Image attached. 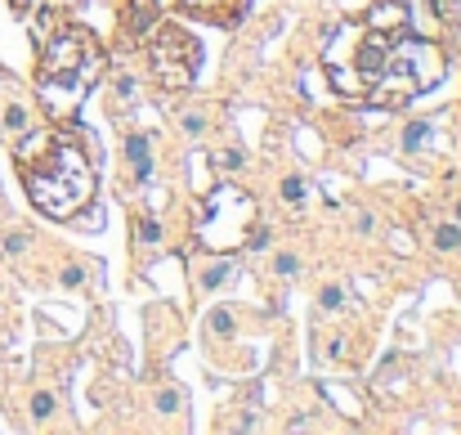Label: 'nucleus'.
Here are the masks:
<instances>
[{
  "mask_svg": "<svg viewBox=\"0 0 461 435\" xmlns=\"http://www.w3.org/2000/svg\"><path fill=\"white\" fill-rule=\"evenodd\" d=\"M273 270H278V274H283V279H291V274H296V270H300V260H296V256H291V251H278V256H273Z\"/></svg>",
  "mask_w": 461,
  "mask_h": 435,
  "instance_id": "dca6fc26",
  "label": "nucleus"
},
{
  "mask_svg": "<svg viewBox=\"0 0 461 435\" xmlns=\"http://www.w3.org/2000/svg\"><path fill=\"white\" fill-rule=\"evenodd\" d=\"M426 135H430V122H412V126L403 130V149H408V153H417L421 144H426Z\"/></svg>",
  "mask_w": 461,
  "mask_h": 435,
  "instance_id": "f8f14e48",
  "label": "nucleus"
},
{
  "mask_svg": "<svg viewBox=\"0 0 461 435\" xmlns=\"http://www.w3.org/2000/svg\"><path fill=\"white\" fill-rule=\"evenodd\" d=\"M157 18H162L157 0H126V5H121V41L126 45L143 41V36L157 27Z\"/></svg>",
  "mask_w": 461,
  "mask_h": 435,
  "instance_id": "0eeeda50",
  "label": "nucleus"
},
{
  "mask_svg": "<svg viewBox=\"0 0 461 435\" xmlns=\"http://www.w3.org/2000/svg\"><path fill=\"white\" fill-rule=\"evenodd\" d=\"M211 332H220V336L233 332V319H228V310H215V314H211Z\"/></svg>",
  "mask_w": 461,
  "mask_h": 435,
  "instance_id": "a211bd4d",
  "label": "nucleus"
},
{
  "mask_svg": "<svg viewBox=\"0 0 461 435\" xmlns=\"http://www.w3.org/2000/svg\"><path fill=\"white\" fill-rule=\"evenodd\" d=\"M220 166H224V171H238V166H242V153H224Z\"/></svg>",
  "mask_w": 461,
  "mask_h": 435,
  "instance_id": "4be33fe9",
  "label": "nucleus"
},
{
  "mask_svg": "<svg viewBox=\"0 0 461 435\" xmlns=\"http://www.w3.org/2000/svg\"><path fill=\"white\" fill-rule=\"evenodd\" d=\"M139 243H143V247L162 243V225H157L152 215H139Z\"/></svg>",
  "mask_w": 461,
  "mask_h": 435,
  "instance_id": "4468645a",
  "label": "nucleus"
},
{
  "mask_svg": "<svg viewBox=\"0 0 461 435\" xmlns=\"http://www.w3.org/2000/svg\"><path fill=\"white\" fill-rule=\"evenodd\" d=\"M50 413H54V395H45V391H41V395L32 400V417H36V422H45Z\"/></svg>",
  "mask_w": 461,
  "mask_h": 435,
  "instance_id": "2eb2a0df",
  "label": "nucleus"
},
{
  "mask_svg": "<svg viewBox=\"0 0 461 435\" xmlns=\"http://www.w3.org/2000/svg\"><path fill=\"white\" fill-rule=\"evenodd\" d=\"M256 225V202H251V193L242 189H215L211 198H206L202 207V220H197V238L206 251H233L242 238H247V229Z\"/></svg>",
  "mask_w": 461,
  "mask_h": 435,
  "instance_id": "39448f33",
  "label": "nucleus"
},
{
  "mask_svg": "<svg viewBox=\"0 0 461 435\" xmlns=\"http://www.w3.org/2000/svg\"><path fill=\"white\" fill-rule=\"evenodd\" d=\"M9 9H14V14H27V9H32V0H9Z\"/></svg>",
  "mask_w": 461,
  "mask_h": 435,
  "instance_id": "5701e85b",
  "label": "nucleus"
},
{
  "mask_svg": "<svg viewBox=\"0 0 461 435\" xmlns=\"http://www.w3.org/2000/svg\"><path fill=\"white\" fill-rule=\"evenodd\" d=\"M126 166H130V179L143 184V179H152V139L135 130V135H126Z\"/></svg>",
  "mask_w": 461,
  "mask_h": 435,
  "instance_id": "6e6552de",
  "label": "nucleus"
},
{
  "mask_svg": "<svg viewBox=\"0 0 461 435\" xmlns=\"http://www.w3.org/2000/svg\"><path fill=\"white\" fill-rule=\"evenodd\" d=\"M228 274H233V265H228V260H215V265H206V270H197V287H202V292H211V287L228 283Z\"/></svg>",
  "mask_w": 461,
  "mask_h": 435,
  "instance_id": "9d476101",
  "label": "nucleus"
},
{
  "mask_svg": "<svg viewBox=\"0 0 461 435\" xmlns=\"http://www.w3.org/2000/svg\"><path fill=\"white\" fill-rule=\"evenodd\" d=\"M103 68H108V54L90 27L54 23V32L41 36V72H36V90H41L45 113L58 126H67L81 113L86 94L99 86Z\"/></svg>",
  "mask_w": 461,
  "mask_h": 435,
  "instance_id": "f03ea898",
  "label": "nucleus"
},
{
  "mask_svg": "<svg viewBox=\"0 0 461 435\" xmlns=\"http://www.w3.org/2000/svg\"><path fill=\"white\" fill-rule=\"evenodd\" d=\"M179 5H184V14L206 18V23H215V27H238V23L247 18L251 0H179Z\"/></svg>",
  "mask_w": 461,
  "mask_h": 435,
  "instance_id": "423d86ee",
  "label": "nucleus"
},
{
  "mask_svg": "<svg viewBox=\"0 0 461 435\" xmlns=\"http://www.w3.org/2000/svg\"><path fill=\"white\" fill-rule=\"evenodd\" d=\"M22 247H27V238H22V234H9V238H5V251H9V256H18Z\"/></svg>",
  "mask_w": 461,
  "mask_h": 435,
  "instance_id": "aec40b11",
  "label": "nucleus"
},
{
  "mask_svg": "<svg viewBox=\"0 0 461 435\" xmlns=\"http://www.w3.org/2000/svg\"><path fill=\"white\" fill-rule=\"evenodd\" d=\"M457 220H461V202H457Z\"/></svg>",
  "mask_w": 461,
  "mask_h": 435,
  "instance_id": "b1692460",
  "label": "nucleus"
},
{
  "mask_svg": "<svg viewBox=\"0 0 461 435\" xmlns=\"http://www.w3.org/2000/svg\"><path fill=\"white\" fill-rule=\"evenodd\" d=\"M179 404H184V400H179V395L175 391H166V395H157V408H162V413H175V408Z\"/></svg>",
  "mask_w": 461,
  "mask_h": 435,
  "instance_id": "6ab92c4d",
  "label": "nucleus"
},
{
  "mask_svg": "<svg viewBox=\"0 0 461 435\" xmlns=\"http://www.w3.org/2000/svg\"><path fill=\"white\" fill-rule=\"evenodd\" d=\"M18 179L32 207L50 220H72L94 202V166L67 130H27L18 149Z\"/></svg>",
  "mask_w": 461,
  "mask_h": 435,
  "instance_id": "f257e3e1",
  "label": "nucleus"
},
{
  "mask_svg": "<svg viewBox=\"0 0 461 435\" xmlns=\"http://www.w3.org/2000/svg\"><path fill=\"white\" fill-rule=\"evenodd\" d=\"M434 247L439 251H461V229L457 225H439L434 229Z\"/></svg>",
  "mask_w": 461,
  "mask_h": 435,
  "instance_id": "9b49d317",
  "label": "nucleus"
},
{
  "mask_svg": "<svg viewBox=\"0 0 461 435\" xmlns=\"http://www.w3.org/2000/svg\"><path fill=\"white\" fill-rule=\"evenodd\" d=\"M283 202H287V207H300V202H305V179L287 175L283 179Z\"/></svg>",
  "mask_w": 461,
  "mask_h": 435,
  "instance_id": "ddd939ff",
  "label": "nucleus"
},
{
  "mask_svg": "<svg viewBox=\"0 0 461 435\" xmlns=\"http://www.w3.org/2000/svg\"><path fill=\"white\" fill-rule=\"evenodd\" d=\"M81 279H86V274H81V265H67V270H63V287H77Z\"/></svg>",
  "mask_w": 461,
  "mask_h": 435,
  "instance_id": "412c9836",
  "label": "nucleus"
},
{
  "mask_svg": "<svg viewBox=\"0 0 461 435\" xmlns=\"http://www.w3.org/2000/svg\"><path fill=\"white\" fill-rule=\"evenodd\" d=\"M443 72H448V54L439 50V45L398 32L394 41L385 45V54H381V63H376V72L368 77L358 103H368V108H403V103L417 99V94L439 86Z\"/></svg>",
  "mask_w": 461,
  "mask_h": 435,
  "instance_id": "7ed1b4c3",
  "label": "nucleus"
},
{
  "mask_svg": "<svg viewBox=\"0 0 461 435\" xmlns=\"http://www.w3.org/2000/svg\"><path fill=\"white\" fill-rule=\"evenodd\" d=\"M341 301H345V292H341V287H323V310H341Z\"/></svg>",
  "mask_w": 461,
  "mask_h": 435,
  "instance_id": "f3484780",
  "label": "nucleus"
},
{
  "mask_svg": "<svg viewBox=\"0 0 461 435\" xmlns=\"http://www.w3.org/2000/svg\"><path fill=\"white\" fill-rule=\"evenodd\" d=\"M27 130H32L27 108H22L18 99H5V108H0V135H5V139H22Z\"/></svg>",
  "mask_w": 461,
  "mask_h": 435,
  "instance_id": "1a4fd4ad",
  "label": "nucleus"
},
{
  "mask_svg": "<svg viewBox=\"0 0 461 435\" xmlns=\"http://www.w3.org/2000/svg\"><path fill=\"white\" fill-rule=\"evenodd\" d=\"M148 41V63H152V77L162 81L166 90H188L197 81V68H202V45L179 27V23H166L157 18V27L143 36Z\"/></svg>",
  "mask_w": 461,
  "mask_h": 435,
  "instance_id": "20e7f679",
  "label": "nucleus"
}]
</instances>
